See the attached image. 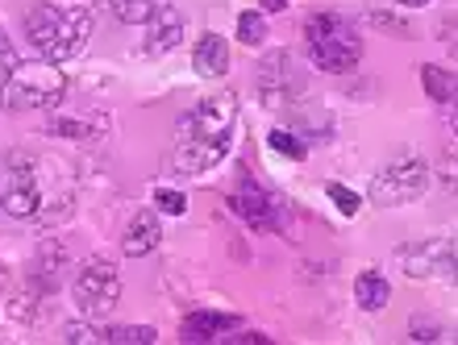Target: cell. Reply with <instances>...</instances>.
I'll use <instances>...</instances> for the list:
<instances>
[{"label": "cell", "instance_id": "1", "mask_svg": "<svg viewBox=\"0 0 458 345\" xmlns=\"http://www.w3.org/2000/svg\"><path fill=\"white\" fill-rule=\"evenodd\" d=\"M238 130V100L233 96H208L192 113H183L175 125V167L180 175H205L233 150Z\"/></svg>", "mask_w": 458, "mask_h": 345}, {"label": "cell", "instance_id": "2", "mask_svg": "<svg viewBox=\"0 0 458 345\" xmlns=\"http://www.w3.org/2000/svg\"><path fill=\"white\" fill-rule=\"evenodd\" d=\"M304 46H309V59L329 75H346L362 63L359 25L346 21L342 13H313L304 21Z\"/></svg>", "mask_w": 458, "mask_h": 345}, {"label": "cell", "instance_id": "3", "mask_svg": "<svg viewBox=\"0 0 458 345\" xmlns=\"http://www.w3.org/2000/svg\"><path fill=\"white\" fill-rule=\"evenodd\" d=\"M67 96V75L59 63L30 59L17 63L4 80H0V108L4 113H30V108H55Z\"/></svg>", "mask_w": 458, "mask_h": 345}, {"label": "cell", "instance_id": "4", "mask_svg": "<svg viewBox=\"0 0 458 345\" xmlns=\"http://www.w3.org/2000/svg\"><path fill=\"white\" fill-rule=\"evenodd\" d=\"M429 183H434V171H429L425 158H396V163H384L375 171L367 196L379 208H404V204L421 200L429 191Z\"/></svg>", "mask_w": 458, "mask_h": 345}, {"label": "cell", "instance_id": "5", "mask_svg": "<svg viewBox=\"0 0 458 345\" xmlns=\"http://www.w3.org/2000/svg\"><path fill=\"white\" fill-rule=\"evenodd\" d=\"M72 296H75V304H80V312H84L88 321L109 316V312L117 308V299H121L117 266H113L109 258H88L84 266H80V274H75Z\"/></svg>", "mask_w": 458, "mask_h": 345}, {"label": "cell", "instance_id": "6", "mask_svg": "<svg viewBox=\"0 0 458 345\" xmlns=\"http://www.w3.org/2000/svg\"><path fill=\"white\" fill-rule=\"evenodd\" d=\"M229 213L242 216L254 233H284V225H288L284 200H279L276 191H267L254 175H242L238 191L229 196Z\"/></svg>", "mask_w": 458, "mask_h": 345}, {"label": "cell", "instance_id": "7", "mask_svg": "<svg viewBox=\"0 0 458 345\" xmlns=\"http://www.w3.org/2000/svg\"><path fill=\"white\" fill-rule=\"evenodd\" d=\"M304 92V75L296 67L288 50H271L263 63H259V96H263L267 108H288L296 96Z\"/></svg>", "mask_w": 458, "mask_h": 345}, {"label": "cell", "instance_id": "8", "mask_svg": "<svg viewBox=\"0 0 458 345\" xmlns=\"http://www.w3.org/2000/svg\"><path fill=\"white\" fill-rule=\"evenodd\" d=\"M92 29H97V9L92 4H67L63 9V21H59V34H55V42L47 46V55L42 59L47 63H72L80 59L88 50V38H92Z\"/></svg>", "mask_w": 458, "mask_h": 345}, {"label": "cell", "instance_id": "9", "mask_svg": "<svg viewBox=\"0 0 458 345\" xmlns=\"http://www.w3.org/2000/svg\"><path fill=\"white\" fill-rule=\"evenodd\" d=\"M396 258H400V266H404L409 279H434V274L446 279V274L454 271V241L450 238H421V241H412V246H400Z\"/></svg>", "mask_w": 458, "mask_h": 345}, {"label": "cell", "instance_id": "10", "mask_svg": "<svg viewBox=\"0 0 458 345\" xmlns=\"http://www.w3.org/2000/svg\"><path fill=\"white\" fill-rule=\"evenodd\" d=\"M0 208L9 216H17V221H30V216H38V208H42V191H38L34 183V163L21 155L9 158V188H4V196H0Z\"/></svg>", "mask_w": 458, "mask_h": 345}, {"label": "cell", "instance_id": "11", "mask_svg": "<svg viewBox=\"0 0 458 345\" xmlns=\"http://www.w3.org/2000/svg\"><path fill=\"white\" fill-rule=\"evenodd\" d=\"M183 42V13L175 4H158L146 21V55H171Z\"/></svg>", "mask_w": 458, "mask_h": 345}, {"label": "cell", "instance_id": "12", "mask_svg": "<svg viewBox=\"0 0 458 345\" xmlns=\"http://www.w3.org/2000/svg\"><path fill=\"white\" fill-rule=\"evenodd\" d=\"M238 329L233 312H217V308H196L180 321V337L183 341H221Z\"/></svg>", "mask_w": 458, "mask_h": 345}, {"label": "cell", "instance_id": "13", "mask_svg": "<svg viewBox=\"0 0 458 345\" xmlns=\"http://www.w3.org/2000/svg\"><path fill=\"white\" fill-rule=\"evenodd\" d=\"M158 241H163V221H158V213H133V221L125 225V233H121V254H125V258H146V254L158 250Z\"/></svg>", "mask_w": 458, "mask_h": 345}, {"label": "cell", "instance_id": "14", "mask_svg": "<svg viewBox=\"0 0 458 345\" xmlns=\"http://www.w3.org/2000/svg\"><path fill=\"white\" fill-rule=\"evenodd\" d=\"M59 21H63V4H55V0H38L34 9L25 13V38H30V46L38 50V59H42L47 46L55 42Z\"/></svg>", "mask_w": 458, "mask_h": 345}, {"label": "cell", "instance_id": "15", "mask_svg": "<svg viewBox=\"0 0 458 345\" xmlns=\"http://www.w3.org/2000/svg\"><path fill=\"white\" fill-rule=\"evenodd\" d=\"M192 72L205 75V80H221L229 72V42L221 34H200L192 46Z\"/></svg>", "mask_w": 458, "mask_h": 345}, {"label": "cell", "instance_id": "16", "mask_svg": "<svg viewBox=\"0 0 458 345\" xmlns=\"http://www.w3.org/2000/svg\"><path fill=\"white\" fill-rule=\"evenodd\" d=\"M387 299H392V283H387L379 271H362L359 279H354V304H359L362 312H384Z\"/></svg>", "mask_w": 458, "mask_h": 345}, {"label": "cell", "instance_id": "17", "mask_svg": "<svg viewBox=\"0 0 458 345\" xmlns=\"http://www.w3.org/2000/svg\"><path fill=\"white\" fill-rule=\"evenodd\" d=\"M421 88H425V96H434V105H450L454 100V75L446 67H437V63H425L421 67Z\"/></svg>", "mask_w": 458, "mask_h": 345}, {"label": "cell", "instance_id": "18", "mask_svg": "<svg viewBox=\"0 0 458 345\" xmlns=\"http://www.w3.org/2000/svg\"><path fill=\"white\" fill-rule=\"evenodd\" d=\"M105 345H155L158 333L150 324H113V329H100Z\"/></svg>", "mask_w": 458, "mask_h": 345}, {"label": "cell", "instance_id": "19", "mask_svg": "<svg viewBox=\"0 0 458 345\" xmlns=\"http://www.w3.org/2000/svg\"><path fill=\"white\" fill-rule=\"evenodd\" d=\"M158 4H163V0H109L113 17H117V21H125V25H146V21H150V13H155Z\"/></svg>", "mask_w": 458, "mask_h": 345}, {"label": "cell", "instance_id": "20", "mask_svg": "<svg viewBox=\"0 0 458 345\" xmlns=\"http://www.w3.org/2000/svg\"><path fill=\"white\" fill-rule=\"evenodd\" d=\"M238 42L242 46H263L267 42V13L246 9L238 17Z\"/></svg>", "mask_w": 458, "mask_h": 345}, {"label": "cell", "instance_id": "21", "mask_svg": "<svg viewBox=\"0 0 458 345\" xmlns=\"http://www.w3.org/2000/svg\"><path fill=\"white\" fill-rule=\"evenodd\" d=\"M267 146H271L276 155L292 158V163H301V158L309 155V146H304V142H301V138H296V133H292V130H271V133H267Z\"/></svg>", "mask_w": 458, "mask_h": 345}, {"label": "cell", "instance_id": "22", "mask_svg": "<svg viewBox=\"0 0 458 345\" xmlns=\"http://www.w3.org/2000/svg\"><path fill=\"white\" fill-rule=\"evenodd\" d=\"M326 196L334 200V208H338L342 216H359L362 196H359V191H350L346 183H334V179H329V183H326Z\"/></svg>", "mask_w": 458, "mask_h": 345}, {"label": "cell", "instance_id": "23", "mask_svg": "<svg viewBox=\"0 0 458 345\" xmlns=\"http://www.w3.org/2000/svg\"><path fill=\"white\" fill-rule=\"evenodd\" d=\"M50 133H59V138H72V142H97V138H100L92 125H84V121H75V117L50 121Z\"/></svg>", "mask_w": 458, "mask_h": 345}, {"label": "cell", "instance_id": "24", "mask_svg": "<svg viewBox=\"0 0 458 345\" xmlns=\"http://www.w3.org/2000/svg\"><path fill=\"white\" fill-rule=\"evenodd\" d=\"M155 208L158 213H167V216H183L188 213V200H183V191H175V188H158L155 191Z\"/></svg>", "mask_w": 458, "mask_h": 345}, {"label": "cell", "instance_id": "25", "mask_svg": "<svg viewBox=\"0 0 458 345\" xmlns=\"http://www.w3.org/2000/svg\"><path fill=\"white\" fill-rule=\"evenodd\" d=\"M67 341H72V345H105V337H100V324L72 321V324H67Z\"/></svg>", "mask_w": 458, "mask_h": 345}, {"label": "cell", "instance_id": "26", "mask_svg": "<svg viewBox=\"0 0 458 345\" xmlns=\"http://www.w3.org/2000/svg\"><path fill=\"white\" fill-rule=\"evenodd\" d=\"M409 341H446V329L437 321H425V316H417V321L409 324Z\"/></svg>", "mask_w": 458, "mask_h": 345}, {"label": "cell", "instance_id": "27", "mask_svg": "<svg viewBox=\"0 0 458 345\" xmlns=\"http://www.w3.org/2000/svg\"><path fill=\"white\" fill-rule=\"evenodd\" d=\"M17 63H21V59H17V46H13V38L0 29V80H4V75H9Z\"/></svg>", "mask_w": 458, "mask_h": 345}, {"label": "cell", "instance_id": "28", "mask_svg": "<svg viewBox=\"0 0 458 345\" xmlns=\"http://www.w3.org/2000/svg\"><path fill=\"white\" fill-rule=\"evenodd\" d=\"M238 333V329H233ZM225 341H238V345H263V341H271V337H263V333H238V337H225Z\"/></svg>", "mask_w": 458, "mask_h": 345}, {"label": "cell", "instance_id": "29", "mask_svg": "<svg viewBox=\"0 0 458 345\" xmlns=\"http://www.w3.org/2000/svg\"><path fill=\"white\" fill-rule=\"evenodd\" d=\"M371 21H375V25H384V29H396V34H409V25H404V21H392V17H379V13H375Z\"/></svg>", "mask_w": 458, "mask_h": 345}, {"label": "cell", "instance_id": "30", "mask_svg": "<svg viewBox=\"0 0 458 345\" xmlns=\"http://www.w3.org/2000/svg\"><path fill=\"white\" fill-rule=\"evenodd\" d=\"M288 9V0H263V13H284Z\"/></svg>", "mask_w": 458, "mask_h": 345}, {"label": "cell", "instance_id": "31", "mask_svg": "<svg viewBox=\"0 0 458 345\" xmlns=\"http://www.w3.org/2000/svg\"><path fill=\"white\" fill-rule=\"evenodd\" d=\"M396 4H404V9H425V4H434V0H396Z\"/></svg>", "mask_w": 458, "mask_h": 345}]
</instances>
